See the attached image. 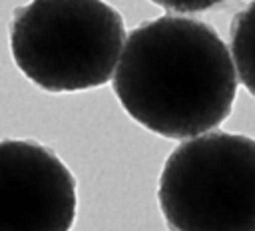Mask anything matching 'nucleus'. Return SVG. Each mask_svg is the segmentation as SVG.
I'll return each instance as SVG.
<instances>
[{
  "mask_svg": "<svg viewBox=\"0 0 255 231\" xmlns=\"http://www.w3.org/2000/svg\"><path fill=\"white\" fill-rule=\"evenodd\" d=\"M112 84L139 125L167 139H189L229 117L239 76L213 26L163 14L128 34Z\"/></svg>",
  "mask_w": 255,
  "mask_h": 231,
  "instance_id": "nucleus-1",
  "label": "nucleus"
},
{
  "mask_svg": "<svg viewBox=\"0 0 255 231\" xmlns=\"http://www.w3.org/2000/svg\"><path fill=\"white\" fill-rule=\"evenodd\" d=\"M126 40L122 14L104 0H32L10 24L16 68L50 94L112 82Z\"/></svg>",
  "mask_w": 255,
  "mask_h": 231,
  "instance_id": "nucleus-2",
  "label": "nucleus"
},
{
  "mask_svg": "<svg viewBox=\"0 0 255 231\" xmlns=\"http://www.w3.org/2000/svg\"><path fill=\"white\" fill-rule=\"evenodd\" d=\"M157 201L169 231H255V139L211 129L181 141Z\"/></svg>",
  "mask_w": 255,
  "mask_h": 231,
  "instance_id": "nucleus-3",
  "label": "nucleus"
},
{
  "mask_svg": "<svg viewBox=\"0 0 255 231\" xmlns=\"http://www.w3.org/2000/svg\"><path fill=\"white\" fill-rule=\"evenodd\" d=\"M78 213V183L46 145L28 139L0 143V231H70Z\"/></svg>",
  "mask_w": 255,
  "mask_h": 231,
  "instance_id": "nucleus-4",
  "label": "nucleus"
},
{
  "mask_svg": "<svg viewBox=\"0 0 255 231\" xmlns=\"http://www.w3.org/2000/svg\"><path fill=\"white\" fill-rule=\"evenodd\" d=\"M229 38L239 84L255 98V0L233 16Z\"/></svg>",
  "mask_w": 255,
  "mask_h": 231,
  "instance_id": "nucleus-5",
  "label": "nucleus"
},
{
  "mask_svg": "<svg viewBox=\"0 0 255 231\" xmlns=\"http://www.w3.org/2000/svg\"><path fill=\"white\" fill-rule=\"evenodd\" d=\"M165 10H171V12H181V14H187V12H203V10H209L217 4H221L223 0H149Z\"/></svg>",
  "mask_w": 255,
  "mask_h": 231,
  "instance_id": "nucleus-6",
  "label": "nucleus"
}]
</instances>
